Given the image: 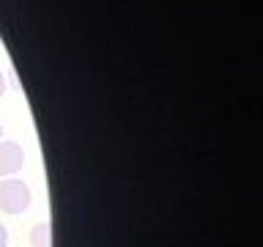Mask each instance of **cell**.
<instances>
[{
  "label": "cell",
  "instance_id": "obj_1",
  "mask_svg": "<svg viewBox=\"0 0 263 247\" xmlns=\"http://www.w3.org/2000/svg\"><path fill=\"white\" fill-rule=\"evenodd\" d=\"M30 206V187L20 179L0 181V209L6 214H22Z\"/></svg>",
  "mask_w": 263,
  "mask_h": 247
},
{
  "label": "cell",
  "instance_id": "obj_2",
  "mask_svg": "<svg viewBox=\"0 0 263 247\" xmlns=\"http://www.w3.org/2000/svg\"><path fill=\"white\" fill-rule=\"evenodd\" d=\"M25 165V151L14 140H3L0 143V176H11V173L22 170Z\"/></svg>",
  "mask_w": 263,
  "mask_h": 247
},
{
  "label": "cell",
  "instance_id": "obj_3",
  "mask_svg": "<svg viewBox=\"0 0 263 247\" xmlns=\"http://www.w3.org/2000/svg\"><path fill=\"white\" fill-rule=\"evenodd\" d=\"M30 244L33 247H52V234H49V222H39L30 231Z\"/></svg>",
  "mask_w": 263,
  "mask_h": 247
},
{
  "label": "cell",
  "instance_id": "obj_4",
  "mask_svg": "<svg viewBox=\"0 0 263 247\" xmlns=\"http://www.w3.org/2000/svg\"><path fill=\"white\" fill-rule=\"evenodd\" d=\"M6 242H8V231H6L3 222H0V247H6Z\"/></svg>",
  "mask_w": 263,
  "mask_h": 247
},
{
  "label": "cell",
  "instance_id": "obj_5",
  "mask_svg": "<svg viewBox=\"0 0 263 247\" xmlns=\"http://www.w3.org/2000/svg\"><path fill=\"white\" fill-rule=\"evenodd\" d=\"M3 94H6V74L0 72V96H3Z\"/></svg>",
  "mask_w": 263,
  "mask_h": 247
},
{
  "label": "cell",
  "instance_id": "obj_6",
  "mask_svg": "<svg viewBox=\"0 0 263 247\" xmlns=\"http://www.w3.org/2000/svg\"><path fill=\"white\" fill-rule=\"evenodd\" d=\"M0 137H3V127H0Z\"/></svg>",
  "mask_w": 263,
  "mask_h": 247
}]
</instances>
